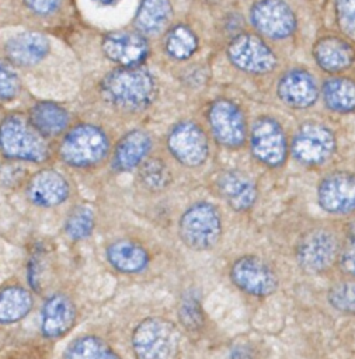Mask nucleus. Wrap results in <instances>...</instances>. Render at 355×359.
<instances>
[{"label":"nucleus","mask_w":355,"mask_h":359,"mask_svg":"<svg viewBox=\"0 0 355 359\" xmlns=\"http://www.w3.org/2000/svg\"><path fill=\"white\" fill-rule=\"evenodd\" d=\"M335 150L333 132L321 123L302 125L292 142L293 157L306 165H319L327 161Z\"/></svg>","instance_id":"nucleus-9"},{"label":"nucleus","mask_w":355,"mask_h":359,"mask_svg":"<svg viewBox=\"0 0 355 359\" xmlns=\"http://www.w3.org/2000/svg\"><path fill=\"white\" fill-rule=\"evenodd\" d=\"M24 1L34 13H38V14H51L60 4V0H24Z\"/></svg>","instance_id":"nucleus-37"},{"label":"nucleus","mask_w":355,"mask_h":359,"mask_svg":"<svg viewBox=\"0 0 355 359\" xmlns=\"http://www.w3.org/2000/svg\"><path fill=\"white\" fill-rule=\"evenodd\" d=\"M173 10L170 0H142L136 13V28L149 35L159 34L170 22Z\"/></svg>","instance_id":"nucleus-25"},{"label":"nucleus","mask_w":355,"mask_h":359,"mask_svg":"<svg viewBox=\"0 0 355 359\" xmlns=\"http://www.w3.org/2000/svg\"><path fill=\"white\" fill-rule=\"evenodd\" d=\"M100 91L104 101L115 108L142 111L156 98V83L140 66H121L102 79Z\"/></svg>","instance_id":"nucleus-1"},{"label":"nucleus","mask_w":355,"mask_h":359,"mask_svg":"<svg viewBox=\"0 0 355 359\" xmlns=\"http://www.w3.org/2000/svg\"><path fill=\"white\" fill-rule=\"evenodd\" d=\"M219 192L234 210L250 209L257 199V188L254 182L243 172L227 171L217 181Z\"/></svg>","instance_id":"nucleus-22"},{"label":"nucleus","mask_w":355,"mask_h":359,"mask_svg":"<svg viewBox=\"0 0 355 359\" xmlns=\"http://www.w3.org/2000/svg\"><path fill=\"white\" fill-rule=\"evenodd\" d=\"M32 307V296L22 286H7L0 292V324L24 318Z\"/></svg>","instance_id":"nucleus-26"},{"label":"nucleus","mask_w":355,"mask_h":359,"mask_svg":"<svg viewBox=\"0 0 355 359\" xmlns=\"http://www.w3.org/2000/svg\"><path fill=\"white\" fill-rule=\"evenodd\" d=\"M251 151L269 167L281 165L288 154V143L281 125L268 116L257 119L251 128Z\"/></svg>","instance_id":"nucleus-11"},{"label":"nucleus","mask_w":355,"mask_h":359,"mask_svg":"<svg viewBox=\"0 0 355 359\" xmlns=\"http://www.w3.org/2000/svg\"><path fill=\"white\" fill-rule=\"evenodd\" d=\"M251 25L264 36L285 39L296 29V15L285 0H258L250 10Z\"/></svg>","instance_id":"nucleus-8"},{"label":"nucleus","mask_w":355,"mask_h":359,"mask_svg":"<svg viewBox=\"0 0 355 359\" xmlns=\"http://www.w3.org/2000/svg\"><path fill=\"white\" fill-rule=\"evenodd\" d=\"M208 121L213 137L225 147H239L244 143L247 129L246 119L240 108L226 100L213 101L208 111Z\"/></svg>","instance_id":"nucleus-10"},{"label":"nucleus","mask_w":355,"mask_h":359,"mask_svg":"<svg viewBox=\"0 0 355 359\" xmlns=\"http://www.w3.org/2000/svg\"><path fill=\"white\" fill-rule=\"evenodd\" d=\"M152 139L145 130H130L115 146L114 165L119 171H130L138 168L149 156Z\"/></svg>","instance_id":"nucleus-21"},{"label":"nucleus","mask_w":355,"mask_h":359,"mask_svg":"<svg viewBox=\"0 0 355 359\" xmlns=\"http://www.w3.org/2000/svg\"><path fill=\"white\" fill-rule=\"evenodd\" d=\"M230 278L237 287L253 296H268L278 287V276L272 268L253 255L239 258L230 269Z\"/></svg>","instance_id":"nucleus-12"},{"label":"nucleus","mask_w":355,"mask_h":359,"mask_svg":"<svg viewBox=\"0 0 355 359\" xmlns=\"http://www.w3.org/2000/svg\"><path fill=\"white\" fill-rule=\"evenodd\" d=\"M328 300L337 310L355 314V282H341L333 286Z\"/></svg>","instance_id":"nucleus-32"},{"label":"nucleus","mask_w":355,"mask_h":359,"mask_svg":"<svg viewBox=\"0 0 355 359\" xmlns=\"http://www.w3.org/2000/svg\"><path fill=\"white\" fill-rule=\"evenodd\" d=\"M70 194L66 178L55 170H41L35 172L27 185L29 201L41 208H53L63 203Z\"/></svg>","instance_id":"nucleus-16"},{"label":"nucleus","mask_w":355,"mask_h":359,"mask_svg":"<svg viewBox=\"0 0 355 359\" xmlns=\"http://www.w3.org/2000/svg\"><path fill=\"white\" fill-rule=\"evenodd\" d=\"M201 310L194 300H188L182 304L180 311V318L184 321L185 327H196L201 323Z\"/></svg>","instance_id":"nucleus-35"},{"label":"nucleus","mask_w":355,"mask_h":359,"mask_svg":"<svg viewBox=\"0 0 355 359\" xmlns=\"http://www.w3.org/2000/svg\"><path fill=\"white\" fill-rule=\"evenodd\" d=\"M166 52L175 60L189 59L198 49V38L187 25H177L170 29L164 42Z\"/></svg>","instance_id":"nucleus-29"},{"label":"nucleus","mask_w":355,"mask_h":359,"mask_svg":"<svg viewBox=\"0 0 355 359\" xmlns=\"http://www.w3.org/2000/svg\"><path fill=\"white\" fill-rule=\"evenodd\" d=\"M178 331L166 318L152 317L143 320L132 334V348L142 359H167L178 349Z\"/></svg>","instance_id":"nucleus-5"},{"label":"nucleus","mask_w":355,"mask_h":359,"mask_svg":"<svg viewBox=\"0 0 355 359\" xmlns=\"http://www.w3.org/2000/svg\"><path fill=\"white\" fill-rule=\"evenodd\" d=\"M28 121L43 137H55L66 130L70 115L56 102L39 101L29 108Z\"/></svg>","instance_id":"nucleus-23"},{"label":"nucleus","mask_w":355,"mask_h":359,"mask_svg":"<svg viewBox=\"0 0 355 359\" xmlns=\"http://www.w3.org/2000/svg\"><path fill=\"white\" fill-rule=\"evenodd\" d=\"M94 3H97V4H100V6H111V4H114L116 0H93Z\"/></svg>","instance_id":"nucleus-38"},{"label":"nucleus","mask_w":355,"mask_h":359,"mask_svg":"<svg viewBox=\"0 0 355 359\" xmlns=\"http://www.w3.org/2000/svg\"><path fill=\"white\" fill-rule=\"evenodd\" d=\"M320 206L335 215H347L355 210V174L334 172L326 177L317 189Z\"/></svg>","instance_id":"nucleus-13"},{"label":"nucleus","mask_w":355,"mask_h":359,"mask_svg":"<svg viewBox=\"0 0 355 359\" xmlns=\"http://www.w3.org/2000/svg\"><path fill=\"white\" fill-rule=\"evenodd\" d=\"M76 317L77 310L73 300L66 294H53L42 306L41 331L49 339L60 338L72 330Z\"/></svg>","instance_id":"nucleus-17"},{"label":"nucleus","mask_w":355,"mask_h":359,"mask_svg":"<svg viewBox=\"0 0 355 359\" xmlns=\"http://www.w3.org/2000/svg\"><path fill=\"white\" fill-rule=\"evenodd\" d=\"M178 234L182 243L191 250L206 251L213 248L222 234L219 210L205 201L194 203L181 216Z\"/></svg>","instance_id":"nucleus-4"},{"label":"nucleus","mask_w":355,"mask_h":359,"mask_svg":"<svg viewBox=\"0 0 355 359\" xmlns=\"http://www.w3.org/2000/svg\"><path fill=\"white\" fill-rule=\"evenodd\" d=\"M21 90V81L11 63L0 60V98L4 101L14 100Z\"/></svg>","instance_id":"nucleus-33"},{"label":"nucleus","mask_w":355,"mask_h":359,"mask_svg":"<svg viewBox=\"0 0 355 359\" xmlns=\"http://www.w3.org/2000/svg\"><path fill=\"white\" fill-rule=\"evenodd\" d=\"M334 10L340 29L355 39V0H335Z\"/></svg>","instance_id":"nucleus-34"},{"label":"nucleus","mask_w":355,"mask_h":359,"mask_svg":"<svg viewBox=\"0 0 355 359\" xmlns=\"http://www.w3.org/2000/svg\"><path fill=\"white\" fill-rule=\"evenodd\" d=\"M4 50L10 63L34 66L48 55L49 41L39 32H20L7 41Z\"/></svg>","instance_id":"nucleus-19"},{"label":"nucleus","mask_w":355,"mask_h":359,"mask_svg":"<svg viewBox=\"0 0 355 359\" xmlns=\"http://www.w3.org/2000/svg\"><path fill=\"white\" fill-rule=\"evenodd\" d=\"M107 258L109 264L119 272L138 273L149 264V252L140 245L129 240H118L108 245Z\"/></svg>","instance_id":"nucleus-24"},{"label":"nucleus","mask_w":355,"mask_h":359,"mask_svg":"<svg viewBox=\"0 0 355 359\" xmlns=\"http://www.w3.org/2000/svg\"><path fill=\"white\" fill-rule=\"evenodd\" d=\"M104 55L121 66H139L149 55L145 36L133 31H115L102 39Z\"/></svg>","instance_id":"nucleus-15"},{"label":"nucleus","mask_w":355,"mask_h":359,"mask_svg":"<svg viewBox=\"0 0 355 359\" xmlns=\"http://www.w3.org/2000/svg\"><path fill=\"white\" fill-rule=\"evenodd\" d=\"M341 268L344 272L355 276V238L349 241L341 255Z\"/></svg>","instance_id":"nucleus-36"},{"label":"nucleus","mask_w":355,"mask_h":359,"mask_svg":"<svg viewBox=\"0 0 355 359\" xmlns=\"http://www.w3.org/2000/svg\"><path fill=\"white\" fill-rule=\"evenodd\" d=\"M167 149L171 156L187 167H198L208 158L209 144L203 129L192 122L175 123L167 136Z\"/></svg>","instance_id":"nucleus-6"},{"label":"nucleus","mask_w":355,"mask_h":359,"mask_svg":"<svg viewBox=\"0 0 355 359\" xmlns=\"http://www.w3.org/2000/svg\"><path fill=\"white\" fill-rule=\"evenodd\" d=\"M109 151L105 132L93 123L73 126L62 139L60 158L72 167H91L101 163Z\"/></svg>","instance_id":"nucleus-2"},{"label":"nucleus","mask_w":355,"mask_h":359,"mask_svg":"<svg viewBox=\"0 0 355 359\" xmlns=\"http://www.w3.org/2000/svg\"><path fill=\"white\" fill-rule=\"evenodd\" d=\"M229 60L240 70L264 74L274 70L276 56L272 49L254 34H240L227 46Z\"/></svg>","instance_id":"nucleus-7"},{"label":"nucleus","mask_w":355,"mask_h":359,"mask_svg":"<svg viewBox=\"0 0 355 359\" xmlns=\"http://www.w3.org/2000/svg\"><path fill=\"white\" fill-rule=\"evenodd\" d=\"M326 105L337 112H351L355 109V81L347 77H333L327 80L321 90Z\"/></svg>","instance_id":"nucleus-27"},{"label":"nucleus","mask_w":355,"mask_h":359,"mask_svg":"<svg viewBox=\"0 0 355 359\" xmlns=\"http://www.w3.org/2000/svg\"><path fill=\"white\" fill-rule=\"evenodd\" d=\"M94 229V215L88 208L79 206L76 208L65 223L66 234L72 240H84L87 238Z\"/></svg>","instance_id":"nucleus-31"},{"label":"nucleus","mask_w":355,"mask_h":359,"mask_svg":"<svg viewBox=\"0 0 355 359\" xmlns=\"http://www.w3.org/2000/svg\"><path fill=\"white\" fill-rule=\"evenodd\" d=\"M139 181L150 191L164 189L171 180L167 164L159 157H146L138 167Z\"/></svg>","instance_id":"nucleus-30"},{"label":"nucleus","mask_w":355,"mask_h":359,"mask_svg":"<svg viewBox=\"0 0 355 359\" xmlns=\"http://www.w3.org/2000/svg\"><path fill=\"white\" fill-rule=\"evenodd\" d=\"M0 151L7 158L31 163H42L49 157L45 137L17 116H8L0 123Z\"/></svg>","instance_id":"nucleus-3"},{"label":"nucleus","mask_w":355,"mask_h":359,"mask_svg":"<svg viewBox=\"0 0 355 359\" xmlns=\"http://www.w3.org/2000/svg\"><path fill=\"white\" fill-rule=\"evenodd\" d=\"M65 358L73 359H102V358H119V355L101 338L94 335L80 337L72 341L65 353Z\"/></svg>","instance_id":"nucleus-28"},{"label":"nucleus","mask_w":355,"mask_h":359,"mask_svg":"<svg viewBox=\"0 0 355 359\" xmlns=\"http://www.w3.org/2000/svg\"><path fill=\"white\" fill-rule=\"evenodd\" d=\"M279 98L292 108H307L319 97V87L314 77L302 69L285 73L278 83Z\"/></svg>","instance_id":"nucleus-18"},{"label":"nucleus","mask_w":355,"mask_h":359,"mask_svg":"<svg viewBox=\"0 0 355 359\" xmlns=\"http://www.w3.org/2000/svg\"><path fill=\"white\" fill-rule=\"evenodd\" d=\"M313 56L323 70L337 73L352 65L355 52L354 48L342 38L327 35L316 41L313 46Z\"/></svg>","instance_id":"nucleus-20"},{"label":"nucleus","mask_w":355,"mask_h":359,"mask_svg":"<svg viewBox=\"0 0 355 359\" xmlns=\"http://www.w3.org/2000/svg\"><path fill=\"white\" fill-rule=\"evenodd\" d=\"M338 243L327 230H314L303 237L297 247V262L306 272L327 269L335 259Z\"/></svg>","instance_id":"nucleus-14"}]
</instances>
